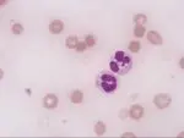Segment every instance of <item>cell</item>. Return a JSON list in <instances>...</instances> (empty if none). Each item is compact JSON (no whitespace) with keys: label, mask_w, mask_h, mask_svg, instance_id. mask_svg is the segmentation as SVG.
Listing matches in <instances>:
<instances>
[{"label":"cell","mask_w":184,"mask_h":138,"mask_svg":"<svg viewBox=\"0 0 184 138\" xmlns=\"http://www.w3.org/2000/svg\"><path fill=\"white\" fill-rule=\"evenodd\" d=\"M113 61L117 64L118 66V70H119V75H126L130 70H131V66H133V62H131V59L130 56H128L124 51L122 50H117L114 51L113 54Z\"/></svg>","instance_id":"1"},{"label":"cell","mask_w":184,"mask_h":138,"mask_svg":"<svg viewBox=\"0 0 184 138\" xmlns=\"http://www.w3.org/2000/svg\"><path fill=\"white\" fill-rule=\"evenodd\" d=\"M96 86L105 93H113L117 89V78L109 74H102L97 77Z\"/></svg>","instance_id":"2"},{"label":"cell","mask_w":184,"mask_h":138,"mask_svg":"<svg viewBox=\"0 0 184 138\" xmlns=\"http://www.w3.org/2000/svg\"><path fill=\"white\" fill-rule=\"evenodd\" d=\"M171 102H172L171 95L166 93H160L153 97V104L158 109H166L171 104Z\"/></svg>","instance_id":"3"},{"label":"cell","mask_w":184,"mask_h":138,"mask_svg":"<svg viewBox=\"0 0 184 138\" xmlns=\"http://www.w3.org/2000/svg\"><path fill=\"white\" fill-rule=\"evenodd\" d=\"M58 105V98L55 94H47L43 98V107L46 109H55Z\"/></svg>","instance_id":"4"},{"label":"cell","mask_w":184,"mask_h":138,"mask_svg":"<svg viewBox=\"0 0 184 138\" xmlns=\"http://www.w3.org/2000/svg\"><path fill=\"white\" fill-rule=\"evenodd\" d=\"M129 115L134 120H140L144 116V107H141V105H139V104L133 105V107H130V110H129Z\"/></svg>","instance_id":"5"},{"label":"cell","mask_w":184,"mask_h":138,"mask_svg":"<svg viewBox=\"0 0 184 138\" xmlns=\"http://www.w3.org/2000/svg\"><path fill=\"white\" fill-rule=\"evenodd\" d=\"M147 39L151 44H155V45H161L162 44V37L155 31H150L147 33Z\"/></svg>","instance_id":"6"},{"label":"cell","mask_w":184,"mask_h":138,"mask_svg":"<svg viewBox=\"0 0 184 138\" xmlns=\"http://www.w3.org/2000/svg\"><path fill=\"white\" fill-rule=\"evenodd\" d=\"M63 30H64V23L59 20H55L49 25V32L53 34H59Z\"/></svg>","instance_id":"7"},{"label":"cell","mask_w":184,"mask_h":138,"mask_svg":"<svg viewBox=\"0 0 184 138\" xmlns=\"http://www.w3.org/2000/svg\"><path fill=\"white\" fill-rule=\"evenodd\" d=\"M77 43H79V40H77L76 36H69L66 38V40H65V45H66V48H69V49H75Z\"/></svg>","instance_id":"8"},{"label":"cell","mask_w":184,"mask_h":138,"mask_svg":"<svg viewBox=\"0 0 184 138\" xmlns=\"http://www.w3.org/2000/svg\"><path fill=\"white\" fill-rule=\"evenodd\" d=\"M82 99H84V94L81 91H74V92L71 93V102L74 103V104H80V103H82Z\"/></svg>","instance_id":"9"},{"label":"cell","mask_w":184,"mask_h":138,"mask_svg":"<svg viewBox=\"0 0 184 138\" xmlns=\"http://www.w3.org/2000/svg\"><path fill=\"white\" fill-rule=\"evenodd\" d=\"M95 133L98 135V136H102V135L106 133V125H105V122H102V121L96 122V125H95Z\"/></svg>","instance_id":"10"},{"label":"cell","mask_w":184,"mask_h":138,"mask_svg":"<svg viewBox=\"0 0 184 138\" xmlns=\"http://www.w3.org/2000/svg\"><path fill=\"white\" fill-rule=\"evenodd\" d=\"M133 20H134V22H135V25H136V26H144V25L146 23V21H147L146 16L142 15V14H138V15H135Z\"/></svg>","instance_id":"11"},{"label":"cell","mask_w":184,"mask_h":138,"mask_svg":"<svg viewBox=\"0 0 184 138\" xmlns=\"http://www.w3.org/2000/svg\"><path fill=\"white\" fill-rule=\"evenodd\" d=\"M85 43H86V46H92L96 44V38H95V36H92V34H89V36H86V38H85Z\"/></svg>","instance_id":"12"},{"label":"cell","mask_w":184,"mask_h":138,"mask_svg":"<svg viewBox=\"0 0 184 138\" xmlns=\"http://www.w3.org/2000/svg\"><path fill=\"white\" fill-rule=\"evenodd\" d=\"M144 34H145V27L144 26H135V28H134V36L140 38Z\"/></svg>","instance_id":"13"},{"label":"cell","mask_w":184,"mask_h":138,"mask_svg":"<svg viewBox=\"0 0 184 138\" xmlns=\"http://www.w3.org/2000/svg\"><path fill=\"white\" fill-rule=\"evenodd\" d=\"M129 50H130L131 53H138L139 50H140V43H139L138 40L130 42V44H129Z\"/></svg>","instance_id":"14"},{"label":"cell","mask_w":184,"mask_h":138,"mask_svg":"<svg viewBox=\"0 0 184 138\" xmlns=\"http://www.w3.org/2000/svg\"><path fill=\"white\" fill-rule=\"evenodd\" d=\"M23 32V27H22V25H20V23H15L14 26H13V33L14 34H21Z\"/></svg>","instance_id":"15"},{"label":"cell","mask_w":184,"mask_h":138,"mask_svg":"<svg viewBox=\"0 0 184 138\" xmlns=\"http://www.w3.org/2000/svg\"><path fill=\"white\" fill-rule=\"evenodd\" d=\"M75 49H76L79 53H82V51H85V49H86V43H85V42H79Z\"/></svg>","instance_id":"16"},{"label":"cell","mask_w":184,"mask_h":138,"mask_svg":"<svg viewBox=\"0 0 184 138\" xmlns=\"http://www.w3.org/2000/svg\"><path fill=\"white\" fill-rule=\"evenodd\" d=\"M109 67H110L112 72H114V74H118V72H119V70H118V66H117V64L113 61V60H110V62H109Z\"/></svg>","instance_id":"17"},{"label":"cell","mask_w":184,"mask_h":138,"mask_svg":"<svg viewBox=\"0 0 184 138\" xmlns=\"http://www.w3.org/2000/svg\"><path fill=\"white\" fill-rule=\"evenodd\" d=\"M129 115V112L126 111V109H122L120 110V112H119V117L122 119V120H124V119H126V116Z\"/></svg>","instance_id":"18"},{"label":"cell","mask_w":184,"mask_h":138,"mask_svg":"<svg viewBox=\"0 0 184 138\" xmlns=\"http://www.w3.org/2000/svg\"><path fill=\"white\" fill-rule=\"evenodd\" d=\"M122 136H123V137H135V135H134V133H131V132H126V133H123Z\"/></svg>","instance_id":"19"},{"label":"cell","mask_w":184,"mask_h":138,"mask_svg":"<svg viewBox=\"0 0 184 138\" xmlns=\"http://www.w3.org/2000/svg\"><path fill=\"white\" fill-rule=\"evenodd\" d=\"M183 60H184V58H182V59H181V62H179V65H181L182 69H183Z\"/></svg>","instance_id":"20"},{"label":"cell","mask_w":184,"mask_h":138,"mask_svg":"<svg viewBox=\"0 0 184 138\" xmlns=\"http://www.w3.org/2000/svg\"><path fill=\"white\" fill-rule=\"evenodd\" d=\"M0 4H1V5H5V4H6V1H5V0H1V1H0Z\"/></svg>","instance_id":"21"},{"label":"cell","mask_w":184,"mask_h":138,"mask_svg":"<svg viewBox=\"0 0 184 138\" xmlns=\"http://www.w3.org/2000/svg\"><path fill=\"white\" fill-rule=\"evenodd\" d=\"M26 93H27V94H28V95H30V94H31V91H30V88H27V89H26Z\"/></svg>","instance_id":"22"}]
</instances>
